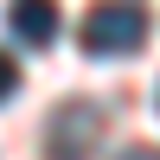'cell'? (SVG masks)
<instances>
[{"label": "cell", "mask_w": 160, "mask_h": 160, "mask_svg": "<svg viewBox=\"0 0 160 160\" xmlns=\"http://www.w3.org/2000/svg\"><path fill=\"white\" fill-rule=\"evenodd\" d=\"M77 38H83L90 58H128V51L148 45V7H135V0H102V7L83 13Z\"/></svg>", "instance_id": "1"}, {"label": "cell", "mask_w": 160, "mask_h": 160, "mask_svg": "<svg viewBox=\"0 0 160 160\" xmlns=\"http://www.w3.org/2000/svg\"><path fill=\"white\" fill-rule=\"evenodd\" d=\"M96 135H102V109L96 102H58L51 128H45V154L51 160H90L96 154Z\"/></svg>", "instance_id": "2"}, {"label": "cell", "mask_w": 160, "mask_h": 160, "mask_svg": "<svg viewBox=\"0 0 160 160\" xmlns=\"http://www.w3.org/2000/svg\"><path fill=\"white\" fill-rule=\"evenodd\" d=\"M7 32L19 38V45H51L58 38V0H13L7 7Z\"/></svg>", "instance_id": "3"}, {"label": "cell", "mask_w": 160, "mask_h": 160, "mask_svg": "<svg viewBox=\"0 0 160 160\" xmlns=\"http://www.w3.org/2000/svg\"><path fill=\"white\" fill-rule=\"evenodd\" d=\"M13 90H19V64H13V58H7V51H0V102H7V96H13Z\"/></svg>", "instance_id": "4"}, {"label": "cell", "mask_w": 160, "mask_h": 160, "mask_svg": "<svg viewBox=\"0 0 160 160\" xmlns=\"http://www.w3.org/2000/svg\"><path fill=\"white\" fill-rule=\"evenodd\" d=\"M115 160H160V148H141V141H135V148H122Z\"/></svg>", "instance_id": "5"}]
</instances>
